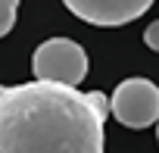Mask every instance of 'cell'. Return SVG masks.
<instances>
[{
  "label": "cell",
  "instance_id": "5b68a950",
  "mask_svg": "<svg viewBox=\"0 0 159 153\" xmlns=\"http://www.w3.org/2000/svg\"><path fill=\"white\" fill-rule=\"evenodd\" d=\"M16 13H19V0H0V38L13 31Z\"/></svg>",
  "mask_w": 159,
  "mask_h": 153
},
{
  "label": "cell",
  "instance_id": "6da1fadb",
  "mask_svg": "<svg viewBox=\"0 0 159 153\" xmlns=\"http://www.w3.org/2000/svg\"><path fill=\"white\" fill-rule=\"evenodd\" d=\"M109 100L50 81L0 85V153H103Z\"/></svg>",
  "mask_w": 159,
  "mask_h": 153
},
{
  "label": "cell",
  "instance_id": "8992f818",
  "mask_svg": "<svg viewBox=\"0 0 159 153\" xmlns=\"http://www.w3.org/2000/svg\"><path fill=\"white\" fill-rule=\"evenodd\" d=\"M143 44H147L150 50H156V53H159V19L147 25V31H143Z\"/></svg>",
  "mask_w": 159,
  "mask_h": 153
},
{
  "label": "cell",
  "instance_id": "277c9868",
  "mask_svg": "<svg viewBox=\"0 0 159 153\" xmlns=\"http://www.w3.org/2000/svg\"><path fill=\"white\" fill-rule=\"evenodd\" d=\"M62 3L78 19L112 28V25H128V22L140 19L153 7V0H62Z\"/></svg>",
  "mask_w": 159,
  "mask_h": 153
},
{
  "label": "cell",
  "instance_id": "52a82bcc",
  "mask_svg": "<svg viewBox=\"0 0 159 153\" xmlns=\"http://www.w3.org/2000/svg\"><path fill=\"white\" fill-rule=\"evenodd\" d=\"M156 125H159V122H156ZM156 137H159V131H156Z\"/></svg>",
  "mask_w": 159,
  "mask_h": 153
},
{
  "label": "cell",
  "instance_id": "7a4b0ae2",
  "mask_svg": "<svg viewBox=\"0 0 159 153\" xmlns=\"http://www.w3.org/2000/svg\"><path fill=\"white\" fill-rule=\"evenodd\" d=\"M31 72H34V81L75 88L88 75V53L72 38H50V41L38 44V50L31 56Z\"/></svg>",
  "mask_w": 159,
  "mask_h": 153
},
{
  "label": "cell",
  "instance_id": "3957f363",
  "mask_svg": "<svg viewBox=\"0 0 159 153\" xmlns=\"http://www.w3.org/2000/svg\"><path fill=\"white\" fill-rule=\"evenodd\" d=\"M109 113L125 128H147L159 122V88L150 78H125L109 97Z\"/></svg>",
  "mask_w": 159,
  "mask_h": 153
}]
</instances>
